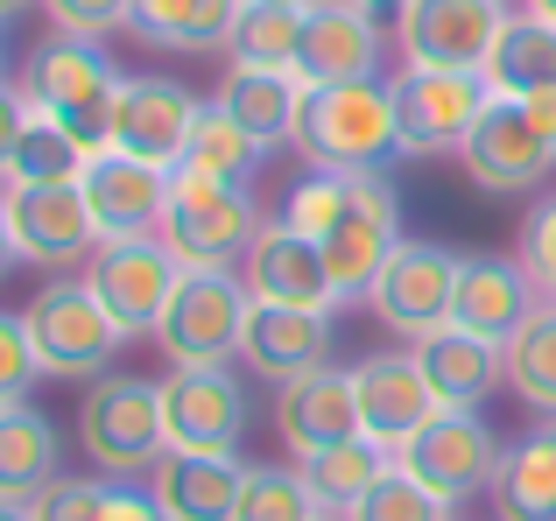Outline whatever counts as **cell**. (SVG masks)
Listing matches in <instances>:
<instances>
[{
  "instance_id": "6da1fadb",
  "label": "cell",
  "mask_w": 556,
  "mask_h": 521,
  "mask_svg": "<svg viewBox=\"0 0 556 521\" xmlns=\"http://www.w3.org/2000/svg\"><path fill=\"white\" fill-rule=\"evenodd\" d=\"M28 92V106L50 113L56 127H64L71 141H78L85 155H106L113 149V99H121V71H113V56L99 50L92 36H42L36 50L22 56V78H14Z\"/></svg>"
},
{
  "instance_id": "7a4b0ae2",
  "label": "cell",
  "mask_w": 556,
  "mask_h": 521,
  "mask_svg": "<svg viewBox=\"0 0 556 521\" xmlns=\"http://www.w3.org/2000/svg\"><path fill=\"white\" fill-rule=\"evenodd\" d=\"M296 149L311 169H388L402 155V113L394 85L353 78V85H311L296 120Z\"/></svg>"
},
{
  "instance_id": "3957f363",
  "label": "cell",
  "mask_w": 556,
  "mask_h": 521,
  "mask_svg": "<svg viewBox=\"0 0 556 521\" xmlns=\"http://www.w3.org/2000/svg\"><path fill=\"white\" fill-rule=\"evenodd\" d=\"M78 444L106 480H149L169 458L163 381H141V373H99V381H85Z\"/></svg>"
},
{
  "instance_id": "277c9868",
  "label": "cell",
  "mask_w": 556,
  "mask_h": 521,
  "mask_svg": "<svg viewBox=\"0 0 556 521\" xmlns=\"http://www.w3.org/2000/svg\"><path fill=\"white\" fill-rule=\"evenodd\" d=\"M261 205L247 198V183L226 177H198V169H169V205H163V247L184 260V268H232L247 260L261 233Z\"/></svg>"
},
{
  "instance_id": "5b68a950",
  "label": "cell",
  "mask_w": 556,
  "mask_h": 521,
  "mask_svg": "<svg viewBox=\"0 0 556 521\" xmlns=\"http://www.w3.org/2000/svg\"><path fill=\"white\" fill-rule=\"evenodd\" d=\"M22 325H28V345H36L42 373H56V381H99L127 345V331L106 317L92 282H71V275L42 282L22 303Z\"/></svg>"
},
{
  "instance_id": "8992f818",
  "label": "cell",
  "mask_w": 556,
  "mask_h": 521,
  "mask_svg": "<svg viewBox=\"0 0 556 521\" xmlns=\"http://www.w3.org/2000/svg\"><path fill=\"white\" fill-rule=\"evenodd\" d=\"M254 317V289L232 268H184L177 296H169L155 345L169 353V367H232Z\"/></svg>"
},
{
  "instance_id": "52a82bcc",
  "label": "cell",
  "mask_w": 556,
  "mask_h": 521,
  "mask_svg": "<svg viewBox=\"0 0 556 521\" xmlns=\"http://www.w3.org/2000/svg\"><path fill=\"white\" fill-rule=\"evenodd\" d=\"M507 14V0H408L394 14L402 71H486Z\"/></svg>"
},
{
  "instance_id": "ba28073f",
  "label": "cell",
  "mask_w": 556,
  "mask_h": 521,
  "mask_svg": "<svg viewBox=\"0 0 556 521\" xmlns=\"http://www.w3.org/2000/svg\"><path fill=\"white\" fill-rule=\"evenodd\" d=\"M394 466H402L408 480H422L437 500L458 508V500H472V494L493 486V472H501V437L479 423V409H437L430 423L394 452Z\"/></svg>"
},
{
  "instance_id": "9c48e42d",
  "label": "cell",
  "mask_w": 556,
  "mask_h": 521,
  "mask_svg": "<svg viewBox=\"0 0 556 521\" xmlns=\"http://www.w3.org/2000/svg\"><path fill=\"white\" fill-rule=\"evenodd\" d=\"M85 282H92V296L106 303V317L127 339H141V331L155 339V325H163L169 296L184 282V260L163 240H99L92 260H85Z\"/></svg>"
},
{
  "instance_id": "30bf717a",
  "label": "cell",
  "mask_w": 556,
  "mask_h": 521,
  "mask_svg": "<svg viewBox=\"0 0 556 521\" xmlns=\"http://www.w3.org/2000/svg\"><path fill=\"white\" fill-rule=\"evenodd\" d=\"M458 163L486 198H521L556 169V135L521 106V99H493V106L479 113V127L465 135Z\"/></svg>"
},
{
  "instance_id": "8fae6325",
  "label": "cell",
  "mask_w": 556,
  "mask_h": 521,
  "mask_svg": "<svg viewBox=\"0 0 556 521\" xmlns=\"http://www.w3.org/2000/svg\"><path fill=\"white\" fill-rule=\"evenodd\" d=\"M458 260L451 247H437V240H402V247L388 254V268H380L374 282V317L394 331L402 345L430 339V331L451 325V296H458Z\"/></svg>"
},
{
  "instance_id": "7c38bea8",
  "label": "cell",
  "mask_w": 556,
  "mask_h": 521,
  "mask_svg": "<svg viewBox=\"0 0 556 521\" xmlns=\"http://www.w3.org/2000/svg\"><path fill=\"white\" fill-rule=\"evenodd\" d=\"M486 106H493V85L479 71H402L394 78L402 155H458Z\"/></svg>"
},
{
  "instance_id": "4fadbf2b",
  "label": "cell",
  "mask_w": 556,
  "mask_h": 521,
  "mask_svg": "<svg viewBox=\"0 0 556 521\" xmlns=\"http://www.w3.org/2000/svg\"><path fill=\"white\" fill-rule=\"evenodd\" d=\"M163 430L169 452H204V458H232L247 430V395L226 367H177L163 381Z\"/></svg>"
},
{
  "instance_id": "5bb4252c",
  "label": "cell",
  "mask_w": 556,
  "mask_h": 521,
  "mask_svg": "<svg viewBox=\"0 0 556 521\" xmlns=\"http://www.w3.org/2000/svg\"><path fill=\"white\" fill-rule=\"evenodd\" d=\"M353 402H359V430H367L380 452H402V444L416 437L437 409H444V402H437V387H430V373L416 367V353H408V345L359 359V367H353Z\"/></svg>"
},
{
  "instance_id": "9a60e30c",
  "label": "cell",
  "mask_w": 556,
  "mask_h": 521,
  "mask_svg": "<svg viewBox=\"0 0 556 521\" xmlns=\"http://www.w3.org/2000/svg\"><path fill=\"white\" fill-rule=\"evenodd\" d=\"M85 205H92L99 240H155L163 233V205H169V169L163 163H141V155H92L78 177Z\"/></svg>"
},
{
  "instance_id": "2e32d148",
  "label": "cell",
  "mask_w": 556,
  "mask_h": 521,
  "mask_svg": "<svg viewBox=\"0 0 556 521\" xmlns=\"http://www.w3.org/2000/svg\"><path fill=\"white\" fill-rule=\"evenodd\" d=\"M388 28L380 14H367L359 0H311L303 8V50L296 71L311 85H353V78H380V56H388Z\"/></svg>"
},
{
  "instance_id": "e0dca14e",
  "label": "cell",
  "mask_w": 556,
  "mask_h": 521,
  "mask_svg": "<svg viewBox=\"0 0 556 521\" xmlns=\"http://www.w3.org/2000/svg\"><path fill=\"white\" fill-rule=\"evenodd\" d=\"M8 219L28 268H64V260H85L99 247L92 205L78 183H8Z\"/></svg>"
},
{
  "instance_id": "ac0fdd59",
  "label": "cell",
  "mask_w": 556,
  "mask_h": 521,
  "mask_svg": "<svg viewBox=\"0 0 556 521\" xmlns=\"http://www.w3.org/2000/svg\"><path fill=\"white\" fill-rule=\"evenodd\" d=\"M190 120H198V99L177 78H121V99H113V149L141 155V163H184Z\"/></svg>"
},
{
  "instance_id": "d6986e66",
  "label": "cell",
  "mask_w": 556,
  "mask_h": 521,
  "mask_svg": "<svg viewBox=\"0 0 556 521\" xmlns=\"http://www.w3.org/2000/svg\"><path fill=\"white\" fill-rule=\"evenodd\" d=\"M240 282L254 289V303H289V310H339L331 303V275H325V247L303 240L289 219H268L254 233V247L240 260Z\"/></svg>"
},
{
  "instance_id": "ffe728a7",
  "label": "cell",
  "mask_w": 556,
  "mask_h": 521,
  "mask_svg": "<svg viewBox=\"0 0 556 521\" xmlns=\"http://www.w3.org/2000/svg\"><path fill=\"white\" fill-rule=\"evenodd\" d=\"M240 367L261 381L289 387L303 373L331 367V310H289V303H254L240 339Z\"/></svg>"
},
{
  "instance_id": "44dd1931",
  "label": "cell",
  "mask_w": 556,
  "mask_h": 521,
  "mask_svg": "<svg viewBox=\"0 0 556 521\" xmlns=\"http://www.w3.org/2000/svg\"><path fill=\"white\" fill-rule=\"evenodd\" d=\"M529 317H535V282L521 275V260H501V254H465L458 260V296H451V325L458 331L515 345V331Z\"/></svg>"
},
{
  "instance_id": "7402d4cb",
  "label": "cell",
  "mask_w": 556,
  "mask_h": 521,
  "mask_svg": "<svg viewBox=\"0 0 556 521\" xmlns=\"http://www.w3.org/2000/svg\"><path fill=\"white\" fill-rule=\"evenodd\" d=\"M359 212H402L394 205V183L380 177V169H303V177L289 183L275 219H289L303 240H331L339 226H353Z\"/></svg>"
},
{
  "instance_id": "603a6c76",
  "label": "cell",
  "mask_w": 556,
  "mask_h": 521,
  "mask_svg": "<svg viewBox=\"0 0 556 521\" xmlns=\"http://www.w3.org/2000/svg\"><path fill=\"white\" fill-rule=\"evenodd\" d=\"M275 430H282V444L296 458L325 452V444H345V437H367L359 430V402H353V373L317 367L303 381H289L282 402H275Z\"/></svg>"
},
{
  "instance_id": "cb8c5ba5",
  "label": "cell",
  "mask_w": 556,
  "mask_h": 521,
  "mask_svg": "<svg viewBox=\"0 0 556 521\" xmlns=\"http://www.w3.org/2000/svg\"><path fill=\"white\" fill-rule=\"evenodd\" d=\"M240 486L247 466L232 458H204V452H169L163 466L149 472V494L169 521H232L240 514Z\"/></svg>"
},
{
  "instance_id": "d4e9b609",
  "label": "cell",
  "mask_w": 556,
  "mask_h": 521,
  "mask_svg": "<svg viewBox=\"0 0 556 521\" xmlns=\"http://www.w3.org/2000/svg\"><path fill=\"white\" fill-rule=\"evenodd\" d=\"M408 353H416V367L430 373V387H437L444 409H479V402L507 381V345L479 339V331H458V325L416 339Z\"/></svg>"
},
{
  "instance_id": "484cf974",
  "label": "cell",
  "mask_w": 556,
  "mask_h": 521,
  "mask_svg": "<svg viewBox=\"0 0 556 521\" xmlns=\"http://www.w3.org/2000/svg\"><path fill=\"white\" fill-rule=\"evenodd\" d=\"M50 480H64V437L36 402H8L0 409V500L28 508Z\"/></svg>"
},
{
  "instance_id": "4316f807",
  "label": "cell",
  "mask_w": 556,
  "mask_h": 521,
  "mask_svg": "<svg viewBox=\"0 0 556 521\" xmlns=\"http://www.w3.org/2000/svg\"><path fill=\"white\" fill-rule=\"evenodd\" d=\"M303 99H311V78H303V71H226V85H218V106H226L261 149L296 141Z\"/></svg>"
},
{
  "instance_id": "83f0119b",
  "label": "cell",
  "mask_w": 556,
  "mask_h": 521,
  "mask_svg": "<svg viewBox=\"0 0 556 521\" xmlns=\"http://www.w3.org/2000/svg\"><path fill=\"white\" fill-rule=\"evenodd\" d=\"M486 500L501 521H556V416L543 430H529L515 452H501Z\"/></svg>"
},
{
  "instance_id": "f1b7e54d",
  "label": "cell",
  "mask_w": 556,
  "mask_h": 521,
  "mask_svg": "<svg viewBox=\"0 0 556 521\" xmlns=\"http://www.w3.org/2000/svg\"><path fill=\"white\" fill-rule=\"evenodd\" d=\"M240 14H247V0H135V22L127 28L141 42H155V50L198 56V50H226Z\"/></svg>"
},
{
  "instance_id": "f546056e",
  "label": "cell",
  "mask_w": 556,
  "mask_h": 521,
  "mask_svg": "<svg viewBox=\"0 0 556 521\" xmlns=\"http://www.w3.org/2000/svg\"><path fill=\"white\" fill-rule=\"evenodd\" d=\"M317 247H325L331 303H359V296H374L388 254L402 247V212H359L353 226H339V233L317 240Z\"/></svg>"
},
{
  "instance_id": "4dcf8cb0",
  "label": "cell",
  "mask_w": 556,
  "mask_h": 521,
  "mask_svg": "<svg viewBox=\"0 0 556 521\" xmlns=\"http://www.w3.org/2000/svg\"><path fill=\"white\" fill-rule=\"evenodd\" d=\"M479 78L493 85V99L549 92L556 85V22H543V14H507V28H501V42H493Z\"/></svg>"
},
{
  "instance_id": "1f68e13d",
  "label": "cell",
  "mask_w": 556,
  "mask_h": 521,
  "mask_svg": "<svg viewBox=\"0 0 556 521\" xmlns=\"http://www.w3.org/2000/svg\"><path fill=\"white\" fill-rule=\"evenodd\" d=\"M296 472L311 480V494L325 500V514H353L359 500L394 472V452H380L374 437H345V444H325V452L296 458Z\"/></svg>"
},
{
  "instance_id": "d6a6232c",
  "label": "cell",
  "mask_w": 556,
  "mask_h": 521,
  "mask_svg": "<svg viewBox=\"0 0 556 521\" xmlns=\"http://www.w3.org/2000/svg\"><path fill=\"white\" fill-rule=\"evenodd\" d=\"M261 163H268V149H261L254 135H247L240 120H232L226 106H198V120H190V141H184V163L177 169H198V177H226V183H254Z\"/></svg>"
},
{
  "instance_id": "836d02e7",
  "label": "cell",
  "mask_w": 556,
  "mask_h": 521,
  "mask_svg": "<svg viewBox=\"0 0 556 521\" xmlns=\"http://www.w3.org/2000/svg\"><path fill=\"white\" fill-rule=\"evenodd\" d=\"M232 71H296L303 50V8H268V0H247L240 28H232Z\"/></svg>"
},
{
  "instance_id": "e575fe53",
  "label": "cell",
  "mask_w": 556,
  "mask_h": 521,
  "mask_svg": "<svg viewBox=\"0 0 556 521\" xmlns=\"http://www.w3.org/2000/svg\"><path fill=\"white\" fill-rule=\"evenodd\" d=\"M507 387L529 409L556 416V303H535V317L515 331V345H507Z\"/></svg>"
},
{
  "instance_id": "d590c367",
  "label": "cell",
  "mask_w": 556,
  "mask_h": 521,
  "mask_svg": "<svg viewBox=\"0 0 556 521\" xmlns=\"http://www.w3.org/2000/svg\"><path fill=\"white\" fill-rule=\"evenodd\" d=\"M92 155L50 120V113H28L22 141H14V163H8V183H78Z\"/></svg>"
},
{
  "instance_id": "8d00e7d4",
  "label": "cell",
  "mask_w": 556,
  "mask_h": 521,
  "mask_svg": "<svg viewBox=\"0 0 556 521\" xmlns=\"http://www.w3.org/2000/svg\"><path fill=\"white\" fill-rule=\"evenodd\" d=\"M317 514H325V500L311 494V480L296 466H247L232 521H317Z\"/></svg>"
},
{
  "instance_id": "74e56055",
  "label": "cell",
  "mask_w": 556,
  "mask_h": 521,
  "mask_svg": "<svg viewBox=\"0 0 556 521\" xmlns=\"http://www.w3.org/2000/svg\"><path fill=\"white\" fill-rule=\"evenodd\" d=\"M345 521H451V500H437L422 480H408V472L394 466L388 480H380V486H374V494L359 500V508L345 514Z\"/></svg>"
},
{
  "instance_id": "f35d334b",
  "label": "cell",
  "mask_w": 556,
  "mask_h": 521,
  "mask_svg": "<svg viewBox=\"0 0 556 521\" xmlns=\"http://www.w3.org/2000/svg\"><path fill=\"white\" fill-rule=\"evenodd\" d=\"M515 260H521V275L535 282V303H556V198L529 205L521 240H515Z\"/></svg>"
},
{
  "instance_id": "ab89813d",
  "label": "cell",
  "mask_w": 556,
  "mask_h": 521,
  "mask_svg": "<svg viewBox=\"0 0 556 521\" xmlns=\"http://www.w3.org/2000/svg\"><path fill=\"white\" fill-rule=\"evenodd\" d=\"M36 381H42V359H36V345H28L22 310H0V409H8V402H28Z\"/></svg>"
},
{
  "instance_id": "60d3db41",
  "label": "cell",
  "mask_w": 556,
  "mask_h": 521,
  "mask_svg": "<svg viewBox=\"0 0 556 521\" xmlns=\"http://www.w3.org/2000/svg\"><path fill=\"white\" fill-rule=\"evenodd\" d=\"M113 486L99 480H50L36 500H28V521H106Z\"/></svg>"
},
{
  "instance_id": "b9f144b4",
  "label": "cell",
  "mask_w": 556,
  "mask_h": 521,
  "mask_svg": "<svg viewBox=\"0 0 556 521\" xmlns=\"http://www.w3.org/2000/svg\"><path fill=\"white\" fill-rule=\"evenodd\" d=\"M42 8H50V22L64 36H92V42L135 22V0H42Z\"/></svg>"
},
{
  "instance_id": "7bdbcfd3",
  "label": "cell",
  "mask_w": 556,
  "mask_h": 521,
  "mask_svg": "<svg viewBox=\"0 0 556 521\" xmlns=\"http://www.w3.org/2000/svg\"><path fill=\"white\" fill-rule=\"evenodd\" d=\"M28 113H36V106H28V92L0 78V183H8V163H14V141H22Z\"/></svg>"
},
{
  "instance_id": "ee69618b",
  "label": "cell",
  "mask_w": 556,
  "mask_h": 521,
  "mask_svg": "<svg viewBox=\"0 0 556 521\" xmlns=\"http://www.w3.org/2000/svg\"><path fill=\"white\" fill-rule=\"evenodd\" d=\"M106 521H169V514L155 508V494H135V486H113V500H106Z\"/></svg>"
},
{
  "instance_id": "f6af8a7d",
  "label": "cell",
  "mask_w": 556,
  "mask_h": 521,
  "mask_svg": "<svg viewBox=\"0 0 556 521\" xmlns=\"http://www.w3.org/2000/svg\"><path fill=\"white\" fill-rule=\"evenodd\" d=\"M8 268H22V247H14V219H8V183H0V282Z\"/></svg>"
},
{
  "instance_id": "bcb514c9",
  "label": "cell",
  "mask_w": 556,
  "mask_h": 521,
  "mask_svg": "<svg viewBox=\"0 0 556 521\" xmlns=\"http://www.w3.org/2000/svg\"><path fill=\"white\" fill-rule=\"evenodd\" d=\"M28 8H42V0H0V22H14V14H28Z\"/></svg>"
},
{
  "instance_id": "7dc6e473",
  "label": "cell",
  "mask_w": 556,
  "mask_h": 521,
  "mask_svg": "<svg viewBox=\"0 0 556 521\" xmlns=\"http://www.w3.org/2000/svg\"><path fill=\"white\" fill-rule=\"evenodd\" d=\"M359 8H367V14H402L408 0H359Z\"/></svg>"
},
{
  "instance_id": "c3c4849f",
  "label": "cell",
  "mask_w": 556,
  "mask_h": 521,
  "mask_svg": "<svg viewBox=\"0 0 556 521\" xmlns=\"http://www.w3.org/2000/svg\"><path fill=\"white\" fill-rule=\"evenodd\" d=\"M521 14H543V22H556V0H521Z\"/></svg>"
},
{
  "instance_id": "681fc988",
  "label": "cell",
  "mask_w": 556,
  "mask_h": 521,
  "mask_svg": "<svg viewBox=\"0 0 556 521\" xmlns=\"http://www.w3.org/2000/svg\"><path fill=\"white\" fill-rule=\"evenodd\" d=\"M0 521H28V508H14V500H0Z\"/></svg>"
},
{
  "instance_id": "f907efd6",
  "label": "cell",
  "mask_w": 556,
  "mask_h": 521,
  "mask_svg": "<svg viewBox=\"0 0 556 521\" xmlns=\"http://www.w3.org/2000/svg\"><path fill=\"white\" fill-rule=\"evenodd\" d=\"M0 78H8V22H0Z\"/></svg>"
},
{
  "instance_id": "816d5d0a",
  "label": "cell",
  "mask_w": 556,
  "mask_h": 521,
  "mask_svg": "<svg viewBox=\"0 0 556 521\" xmlns=\"http://www.w3.org/2000/svg\"><path fill=\"white\" fill-rule=\"evenodd\" d=\"M268 8H311V0H268Z\"/></svg>"
},
{
  "instance_id": "f5cc1de1",
  "label": "cell",
  "mask_w": 556,
  "mask_h": 521,
  "mask_svg": "<svg viewBox=\"0 0 556 521\" xmlns=\"http://www.w3.org/2000/svg\"><path fill=\"white\" fill-rule=\"evenodd\" d=\"M317 521H345V514H317Z\"/></svg>"
}]
</instances>
